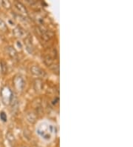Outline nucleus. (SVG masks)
Returning a JSON list of instances; mask_svg holds the SVG:
<instances>
[{
    "mask_svg": "<svg viewBox=\"0 0 133 147\" xmlns=\"http://www.w3.org/2000/svg\"><path fill=\"white\" fill-rule=\"evenodd\" d=\"M7 53L9 55V57H10V58H12V59H16L17 58V57H18V53H17V51H16V50L13 48V47H12V46H8L7 48Z\"/></svg>",
    "mask_w": 133,
    "mask_h": 147,
    "instance_id": "4",
    "label": "nucleus"
},
{
    "mask_svg": "<svg viewBox=\"0 0 133 147\" xmlns=\"http://www.w3.org/2000/svg\"><path fill=\"white\" fill-rule=\"evenodd\" d=\"M0 118L3 122H6L7 121V115L5 114V112H0Z\"/></svg>",
    "mask_w": 133,
    "mask_h": 147,
    "instance_id": "14",
    "label": "nucleus"
},
{
    "mask_svg": "<svg viewBox=\"0 0 133 147\" xmlns=\"http://www.w3.org/2000/svg\"><path fill=\"white\" fill-rule=\"evenodd\" d=\"M7 139L10 141V143H13L15 141V138H14V136L11 134L10 132L8 133L7 134Z\"/></svg>",
    "mask_w": 133,
    "mask_h": 147,
    "instance_id": "13",
    "label": "nucleus"
},
{
    "mask_svg": "<svg viewBox=\"0 0 133 147\" xmlns=\"http://www.w3.org/2000/svg\"><path fill=\"white\" fill-rule=\"evenodd\" d=\"M30 71L31 73L33 74V75L36 76V77H44L45 76V72H44V70L39 68V66L37 65H33L31 67L30 69Z\"/></svg>",
    "mask_w": 133,
    "mask_h": 147,
    "instance_id": "3",
    "label": "nucleus"
},
{
    "mask_svg": "<svg viewBox=\"0 0 133 147\" xmlns=\"http://www.w3.org/2000/svg\"><path fill=\"white\" fill-rule=\"evenodd\" d=\"M25 42H25V44H26L27 50L29 51L30 53H31L33 48V45H32V43H31L30 40L27 39H26V41H25Z\"/></svg>",
    "mask_w": 133,
    "mask_h": 147,
    "instance_id": "10",
    "label": "nucleus"
},
{
    "mask_svg": "<svg viewBox=\"0 0 133 147\" xmlns=\"http://www.w3.org/2000/svg\"><path fill=\"white\" fill-rule=\"evenodd\" d=\"M7 30H8L7 24H5V22L3 20H2L0 19V30L5 32V31H7Z\"/></svg>",
    "mask_w": 133,
    "mask_h": 147,
    "instance_id": "12",
    "label": "nucleus"
},
{
    "mask_svg": "<svg viewBox=\"0 0 133 147\" xmlns=\"http://www.w3.org/2000/svg\"><path fill=\"white\" fill-rule=\"evenodd\" d=\"M13 84L16 89L19 91H22L25 86V81L21 75L16 76L13 79Z\"/></svg>",
    "mask_w": 133,
    "mask_h": 147,
    "instance_id": "2",
    "label": "nucleus"
},
{
    "mask_svg": "<svg viewBox=\"0 0 133 147\" xmlns=\"http://www.w3.org/2000/svg\"><path fill=\"white\" fill-rule=\"evenodd\" d=\"M13 91L10 90V88L8 86H5L2 89V92H1V97L2 99V101L5 105H8L10 103V97L12 95Z\"/></svg>",
    "mask_w": 133,
    "mask_h": 147,
    "instance_id": "1",
    "label": "nucleus"
},
{
    "mask_svg": "<svg viewBox=\"0 0 133 147\" xmlns=\"http://www.w3.org/2000/svg\"><path fill=\"white\" fill-rule=\"evenodd\" d=\"M43 82L41 81V79H36L34 82V88L36 91H41L43 88Z\"/></svg>",
    "mask_w": 133,
    "mask_h": 147,
    "instance_id": "6",
    "label": "nucleus"
},
{
    "mask_svg": "<svg viewBox=\"0 0 133 147\" xmlns=\"http://www.w3.org/2000/svg\"><path fill=\"white\" fill-rule=\"evenodd\" d=\"M36 116H35V114H33V113H30L28 114L27 115V120L29 121L30 123H34L35 121H36Z\"/></svg>",
    "mask_w": 133,
    "mask_h": 147,
    "instance_id": "9",
    "label": "nucleus"
},
{
    "mask_svg": "<svg viewBox=\"0 0 133 147\" xmlns=\"http://www.w3.org/2000/svg\"><path fill=\"white\" fill-rule=\"evenodd\" d=\"M44 63H45V64L47 65H51L53 64V60L52 57L50 55H47L44 58Z\"/></svg>",
    "mask_w": 133,
    "mask_h": 147,
    "instance_id": "11",
    "label": "nucleus"
},
{
    "mask_svg": "<svg viewBox=\"0 0 133 147\" xmlns=\"http://www.w3.org/2000/svg\"><path fill=\"white\" fill-rule=\"evenodd\" d=\"M13 34L15 35V36H16V37H22L24 34H25V31H24V30L22 29L21 27H16L14 30H13Z\"/></svg>",
    "mask_w": 133,
    "mask_h": 147,
    "instance_id": "7",
    "label": "nucleus"
},
{
    "mask_svg": "<svg viewBox=\"0 0 133 147\" xmlns=\"http://www.w3.org/2000/svg\"><path fill=\"white\" fill-rule=\"evenodd\" d=\"M0 67H1V71L2 74H6L7 71H8V65L5 63V61L2 60L0 62Z\"/></svg>",
    "mask_w": 133,
    "mask_h": 147,
    "instance_id": "8",
    "label": "nucleus"
},
{
    "mask_svg": "<svg viewBox=\"0 0 133 147\" xmlns=\"http://www.w3.org/2000/svg\"><path fill=\"white\" fill-rule=\"evenodd\" d=\"M15 6H16V8L18 9V10L22 14L27 15V8H25V6L23 5L22 3H21L19 2H16Z\"/></svg>",
    "mask_w": 133,
    "mask_h": 147,
    "instance_id": "5",
    "label": "nucleus"
}]
</instances>
